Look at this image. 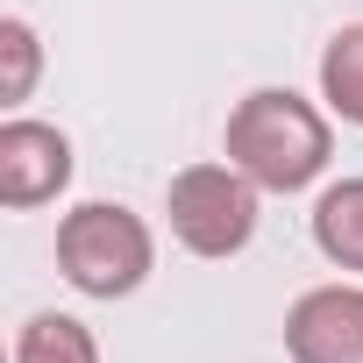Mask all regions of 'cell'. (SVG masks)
Segmentation results:
<instances>
[{"label": "cell", "instance_id": "cell-5", "mask_svg": "<svg viewBox=\"0 0 363 363\" xmlns=\"http://www.w3.org/2000/svg\"><path fill=\"white\" fill-rule=\"evenodd\" d=\"M72 186V143L50 121H8L0 128V207H43Z\"/></svg>", "mask_w": 363, "mask_h": 363}, {"label": "cell", "instance_id": "cell-3", "mask_svg": "<svg viewBox=\"0 0 363 363\" xmlns=\"http://www.w3.org/2000/svg\"><path fill=\"white\" fill-rule=\"evenodd\" d=\"M164 214L193 257H235L257 235V186L235 164H186L164 193Z\"/></svg>", "mask_w": 363, "mask_h": 363}, {"label": "cell", "instance_id": "cell-6", "mask_svg": "<svg viewBox=\"0 0 363 363\" xmlns=\"http://www.w3.org/2000/svg\"><path fill=\"white\" fill-rule=\"evenodd\" d=\"M313 242L335 271H363V178H342V186L320 193L313 207Z\"/></svg>", "mask_w": 363, "mask_h": 363}, {"label": "cell", "instance_id": "cell-1", "mask_svg": "<svg viewBox=\"0 0 363 363\" xmlns=\"http://www.w3.org/2000/svg\"><path fill=\"white\" fill-rule=\"evenodd\" d=\"M328 114L292 86H257L228 114V164L257 193H299L328 171Z\"/></svg>", "mask_w": 363, "mask_h": 363}, {"label": "cell", "instance_id": "cell-7", "mask_svg": "<svg viewBox=\"0 0 363 363\" xmlns=\"http://www.w3.org/2000/svg\"><path fill=\"white\" fill-rule=\"evenodd\" d=\"M15 363H100V342L72 313H29L15 335Z\"/></svg>", "mask_w": 363, "mask_h": 363}, {"label": "cell", "instance_id": "cell-4", "mask_svg": "<svg viewBox=\"0 0 363 363\" xmlns=\"http://www.w3.org/2000/svg\"><path fill=\"white\" fill-rule=\"evenodd\" d=\"M292 363H363V285H313L285 313Z\"/></svg>", "mask_w": 363, "mask_h": 363}, {"label": "cell", "instance_id": "cell-9", "mask_svg": "<svg viewBox=\"0 0 363 363\" xmlns=\"http://www.w3.org/2000/svg\"><path fill=\"white\" fill-rule=\"evenodd\" d=\"M0 57H8L0 100H8V107H22V100H29V86H36V65H43V50H36V29H29L22 15H8V22H0Z\"/></svg>", "mask_w": 363, "mask_h": 363}, {"label": "cell", "instance_id": "cell-2", "mask_svg": "<svg viewBox=\"0 0 363 363\" xmlns=\"http://www.w3.org/2000/svg\"><path fill=\"white\" fill-rule=\"evenodd\" d=\"M157 264V242L143 228V214L114 207V200H86L57 221V271L86 292V299H128Z\"/></svg>", "mask_w": 363, "mask_h": 363}, {"label": "cell", "instance_id": "cell-8", "mask_svg": "<svg viewBox=\"0 0 363 363\" xmlns=\"http://www.w3.org/2000/svg\"><path fill=\"white\" fill-rule=\"evenodd\" d=\"M320 100L342 121L363 128V22H349V29L328 36V50H320Z\"/></svg>", "mask_w": 363, "mask_h": 363}]
</instances>
